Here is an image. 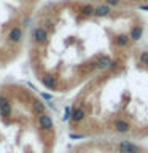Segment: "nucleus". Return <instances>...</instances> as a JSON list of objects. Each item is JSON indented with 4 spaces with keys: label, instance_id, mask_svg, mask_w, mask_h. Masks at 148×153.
<instances>
[{
    "label": "nucleus",
    "instance_id": "obj_2",
    "mask_svg": "<svg viewBox=\"0 0 148 153\" xmlns=\"http://www.w3.org/2000/svg\"><path fill=\"white\" fill-rule=\"evenodd\" d=\"M67 126L80 139H148V45H137L75 93Z\"/></svg>",
    "mask_w": 148,
    "mask_h": 153
},
{
    "label": "nucleus",
    "instance_id": "obj_4",
    "mask_svg": "<svg viewBox=\"0 0 148 153\" xmlns=\"http://www.w3.org/2000/svg\"><path fill=\"white\" fill-rule=\"evenodd\" d=\"M65 153H148V148L140 142L123 140L110 137L81 139Z\"/></svg>",
    "mask_w": 148,
    "mask_h": 153
},
{
    "label": "nucleus",
    "instance_id": "obj_3",
    "mask_svg": "<svg viewBox=\"0 0 148 153\" xmlns=\"http://www.w3.org/2000/svg\"><path fill=\"white\" fill-rule=\"evenodd\" d=\"M56 143V121L41 96L26 85H0V153H54Z\"/></svg>",
    "mask_w": 148,
    "mask_h": 153
},
{
    "label": "nucleus",
    "instance_id": "obj_5",
    "mask_svg": "<svg viewBox=\"0 0 148 153\" xmlns=\"http://www.w3.org/2000/svg\"><path fill=\"white\" fill-rule=\"evenodd\" d=\"M97 5H105L110 8H119V10H137L148 7V0H86Z\"/></svg>",
    "mask_w": 148,
    "mask_h": 153
},
{
    "label": "nucleus",
    "instance_id": "obj_1",
    "mask_svg": "<svg viewBox=\"0 0 148 153\" xmlns=\"http://www.w3.org/2000/svg\"><path fill=\"white\" fill-rule=\"evenodd\" d=\"M145 18L135 10L65 0L43 10L32 29L30 65L45 89L76 93L142 43Z\"/></svg>",
    "mask_w": 148,
    "mask_h": 153
}]
</instances>
